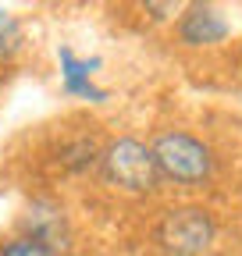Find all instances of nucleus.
<instances>
[{
	"mask_svg": "<svg viewBox=\"0 0 242 256\" xmlns=\"http://www.w3.org/2000/svg\"><path fill=\"white\" fill-rule=\"evenodd\" d=\"M150 156L157 164V174L174 185H200L210 178V168H214L210 150L182 128L157 132V139L150 142Z\"/></svg>",
	"mask_w": 242,
	"mask_h": 256,
	"instance_id": "1",
	"label": "nucleus"
},
{
	"mask_svg": "<svg viewBox=\"0 0 242 256\" xmlns=\"http://www.w3.org/2000/svg\"><path fill=\"white\" fill-rule=\"evenodd\" d=\"M100 174L107 185H118L125 192H154L160 185L150 146L132 139V136L114 139L107 150H100Z\"/></svg>",
	"mask_w": 242,
	"mask_h": 256,
	"instance_id": "2",
	"label": "nucleus"
},
{
	"mask_svg": "<svg viewBox=\"0 0 242 256\" xmlns=\"http://www.w3.org/2000/svg\"><path fill=\"white\" fill-rule=\"evenodd\" d=\"M214 238H218V224L200 206L171 210L157 224V242L171 256H203L210 246H214Z\"/></svg>",
	"mask_w": 242,
	"mask_h": 256,
	"instance_id": "3",
	"label": "nucleus"
},
{
	"mask_svg": "<svg viewBox=\"0 0 242 256\" xmlns=\"http://www.w3.org/2000/svg\"><path fill=\"white\" fill-rule=\"evenodd\" d=\"M18 224H22V235L40 238L54 252H60V249L68 246V238H72V228H68L64 210H60L57 203H50V200H32V206L22 214Z\"/></svg>",
	"mask_w": 242,
	"mask_h": 256,
	"instance_id": "4",
	"label": "nucleus"
},
{
	"mask_svg": "<svg viewBox=\"0 0 242 256\" xmlns=\"http://www.w3.org/2000/svg\"><path fill=\"white\" fill-rule=\"evenodd\" d=\"M57 60H60V89L68 96H78V100H89V104L107 100V89H100L93 82V75L100 68V57H78L72 46H60Z\"/></svg>",
	"mask_w": 242,
	"mask_h": 256,
	"instance_id": "5",
	"label": "nucleus"
},
{
	"mask_svg": "<svg viewBox=\"0 0 242 256\" xmlns=\"http://www.w3.org/2000/svg\"><path fill=\"white\" fill-rule=\"evenodd\" d=\"M232 25L224 22V14L218 8H189L178 22V40L186 46H214L221 40H228Z\"/></svg>",
	"mask_w": 242,
	"mask_h": 256,
	"instance_id": "6",
	"label": "nucleus"
},
{
	"mask_svg": "<svg viewBox=\"0 0 242 256\" xmlns=\"http://www.w3.org/2000/svg\"><path fill=\"white\" fill-rule=\"evenodd\" d=\"M0 256H57L50 246H43L40 238H32V235H11V238H4L0 242Z\"/></svg>",
	"mask_w": 242,
	"mask_h": 256,
	"instance_id": "7",
	"label": "nucleus"
}]
</instances>
